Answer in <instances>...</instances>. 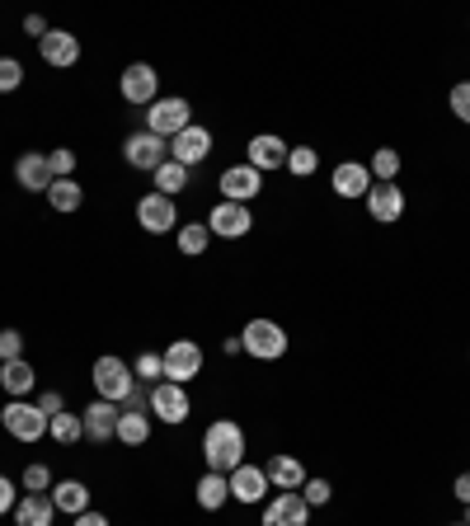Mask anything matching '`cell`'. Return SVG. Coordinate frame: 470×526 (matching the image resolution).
<instances>
[{
    "mask_svg": "<svg viewBox=\"0 0 470 526\" xmlns=\"http://www.w3.org/2000/svg\"><path fill=\"white\" fill-rule=\"evenodd\" d=\"M226 480H231V498H235V503H264V494L273 489L268 475H264V465H235Z\"/></svg>",
    "mask_w": 470,
    "mask_h": 526,
    "instance_id": "cell-16",
    "label": "cell"
},
{
    "mask_svg": "<svg viewBox=\"0 0 470 526\" xmlns=\"http://www.w3.org/2000/svg\"><path fill=\"white\" fill-rule=\"evenodd\" d=\"M94 390H99V400H109V404H123L132 390H137V376H132V362H123V357H99L94 362Z\"/></svg>",
    "mask_w": 470,
    "mask_h": 526,
    "instance_id": "cell-2",
    "label": "cell"
},
{
    "mask_svg": "<svg viewBox=\"0 0 470 526\" xmlns=\"http://www.w3.org/2000/svg\"><path fill=\"white\" fill-rule=\"evenodd\" d=\"M24 85V66L15 62V57H0V94H10Z\"/></svg>",
    "mask_w": 470,
    "mask_h": 526,
    "instance_id": "cell-37",
    "label": "cell"
},
{
    "mask_svg": "<svg viewBox=\"0 0 470 526\" xmlns=\"http://www.w3.org/2000/svg\"><path fill=\"white\" fill-rule=\"evenodd\" d=\"M240 348L259 362H278L287 353V329L278 320H250V325L240 329Z\"/></svg>",
    "mask_w": 470,
    "mask_h": 526,
    "instance_id": "cell-4",
    "label": "cell"
},
{
    "mask_svg": "<svg viewBox=\"0 0 470 526\" xmlns=\"http://www.w3.org/2000/svg\"><path fill=\"white\" fill-rule=\"evenodd\" d=\"M118 414H123V404H109V400H94L80 423H85V437H90L94 447L99 442H118Z\"/></svg>",
    "mask_w": 470,
    "mask_h": 526,
    "instance_id": "cell-12",
    "label": "cell"
},
{
    "mask_svg": "<svg viewBox=\"0 0 470 526\" xmlns=\"http://www.w3.org/2000/svg\"><path fill=\"white\" fill-rule=\"evenodd\" d=\"M24 33L43 43V38H47V19H43V15H29V19H24Z\"/></svg>",
    "mask_w": 470,
    "mask_h": 526,
    "instance_id": "cell-43",
    "label": "cell"
},
{
    "mask_svg": "<svg viewBox=\"0 0 470 526\" xmlns=\"http://www.w3.org/2000/svg\"><path fill=\"white\" fill-rule=\"evenodd\" d=\"M203 348L193 339H174L165 353H160V367H165V381H174V386H188L193 376L203 372Z\"/></svg>",
    "mask_w": 470,
    "mask_h": 526,
    "instance_id": "cell-7",
    "label": "cell"
},
{
    "mask_svg": "<svg viewBox=\"0 0 470 526\" xmlns=\"http://www.w3.org/2000/svg\"><path fill=\"white\" fill-rule=\"evenodd\" d=\"M118 442L123 447H146L151 442V414H118Z\"/></svg>",
    "mask_w": 470,
    "mask_h": 526,
    "instance_id": "cell-28",
    "label": "cell"
},
{
    "mask_svg": "<svg viewBox=\"0 0 470 526\" xmlns=\"http://www.w3.org/2000/svg\"><path fill=\"white\" fill-rule=\"evenodd\" d=\"M184 127H193V104H188L184 94H170V99H156L151 109H146V132H156V137L174 141Z\"/></svg>",
    "mask_w": 470,
    "mask_h": 526,
    "instance_id": "cell-3",
    "label": "cell"
},
{
    "mask_svg": "<svg viewBox=\"0 0 470 526\" xmlns=\"http://www.w3.org/2000/svg\"><path fill=\"white\" fill-rule=\"evenodd\" d=\"M0 386H5L10 400H24V395H33V386H38V372H33L24 357H19V362H0Z\"/></svg>",
    "mask_w": 470,
    "mask_h": 526,
    "instance_id": "cell-24",
    "label": "cell"
},
{
    "mask_svg": "<svg viewBox=\"0 0 470 526\" xmlns=\"http://www.w3.org/2000/svg\"><path fill=\"white\" fill-rule=\"evenodd\" d=\"M71 526H109V517H104V512H80V517H71Z\"/></svg>",
    "mask_w": 470,
    "mask_h": 526,
    "instance_id": "cell-44",
    "label": "cell"
},
{
    "mask_svg": "<svg viewBox=\"0 0 470 526\" xmlns=\"http://www.w3.org/2000/svg\"><path fill=\"white\" fill-rule=\"evenodd\" d=\"M0 423H5V433L15 437V442H38V437L47 433V423H52V418H47L38 404H29V400H10L5 409H0Z\"/></svg>",
    "mask_w": 470,
    "mask_h": 526,
    "instance_id": "cell-5",
    "label": "cell"
},
{
    "mask_svg": "<svg viewBox=\"0 0 470 526\" xmlns=\"http://www.w3.org/2000/svg\"><path fill=\"white\" fill-rule=\"evenodd\" d=\"M207 155H212V132H207L203 123L184 127V132H179V137L170 141V160H174V165H184V170L203 165Z\"/></svg>",
    "mask_w": 470,
    "mask_h": 526,
    "instance_id": "cell-11",
    "label": "cell"
},
{
    "mask_svg": "<svg viewBox=\"0 0 470 526\" xmlns=\"http://www.w3.org/2000/svg\"><path fill=\"white\" fill-rule=\"evenodd\" d=\"M259 188H264V174L250 170V165H231L221 174V198L226 202H245L250 207V198H259Z\"/></svg>",
    "mask_w": 470,
    "mask_h": 526,
    "instance_id": "cell-19",
    "label": "cell"
},
{
    "mask_svg": "<svg viewBox=\"0 0 470 526\" xmlns=\"http://www.w3.org/2000/svg\"><path fill=\"white\" fill-rule=\"evenodd\" d=\"M52 517H57V508L47 494H24L15 503V526H52Z\"/></svg>",
    "mask_w": 470,
    "mask_h": 526,
    "instance_id": "cell-25",
    "label": "cell"
},
{
    "mask_svg": "<svg viewBox=\"0 0 470 526\" xmlns=\"http://www.w3.org/2000/svg\"><path fill=\"white\" fill-rule=\"evenodd\" d=\"M15 503H19L15 484H10V475H0V517H5V512H15Z\"/></svg>",
    "mask_w": 470,
    "mask_h": 526,
    "instance_id": "cell-42",
    "label": "cell"
},
{
    "mask_svg": "<svg viewBox=\"0 0 470 526\" xmlns=\"http://www.w3.org/2000/svg\"><path fill=\"white\" fill-rule=\"evenodd\" d=\"M24 357V334L19 329H0V362H19Z\"/></svg>",
    "mask_w": 470,
    "mask_h": 526,
    "instance_id": "cell-36",
    "label": "cell"
},
{
    "mask_svg": "<svg viewBox=\"0 0 470 526\" xmlns=\"http://www.w3.org/2000/svg\"><path fill=\"white\" fill-rule=\"evenodd\" d=\"M47 165H52V179H71L76 174V151L57 146V151H47Z\"/></svg>",
    "mask_w": 470,
    "mask_h": 526,
    "instance_id": "cell-35",
    "label": "cell"
},
{
    "mask_svg": "<svg viewBox=\"0 0 470 526\" xmlns=\"http://www.w3.org/2000/svg\"><path fill=\"white\" fill-rule=\"evenodd\" d=\"M329 188H334L339 198H367V188H372V170L358 165V160H344V165L334 170V179H329Z\"/></svg>",
    "mask_w": 470,
    "mask_h": 526,
    "instance_id": "cell-22",
    "label": "cell"
},
{
    "mask_svg": "<svg viewBox=\"0 0 470 526\" xmlns=\"http://www.w3.org/2000/svg\"><path fill=\"white\" fill-rule=\"evenodd\" d=\"M245 151H250L245 165L259 170V174H268V170H287V151H292V146H287L282 137H273V132H259V137H250Z\"/></svg>",
    "mask_w": 470,
    "mask_h": 526,
    "instance_id": "cell-14",
    "label": "cell"
},
{
    "mask_svg": "<svg viewBox=\"0 0 470 526\" xmlns=\"http://www.w3.org/2000/svg\"><path fill=\"white\" fill-rule=\"evenodd\" d=\"M203 461H207V470H217V475H231L235 465H245V433H240V423H231V418L207 423Z\"/></svg>",
    "mask_w": 470,
    "mask_h": 526,
    "instance_id": "cell-1",
    "label": "cell"
},
{
    "mask_svg": "<svg viewBox=\"0 0 470 526\" xmlns=\"http://www.w3.org/2000/svg\"><path fill=\"white\" fill-rule=\"evenodd\" d=\"M47 202H52V212L71 217V212H80V202H85V188L76 179H57V184L47 188Z\"/></svg>",
    "mask_w": 470,
    "mask_h": 526,
    "instance_id": "cell-27",
    "label": "cell"
},
{
    "mask_svg": "<svg viewBox=\"0 0 470 526\" xmlns=\"http://www.w3.org/2000/svg\"><path fill=\"white\" fill-rule=\"evenodd\" d=\"M188 409H193V404H188V390L184 386H174V381H160V386H151V414L160 418V423H184L188 418Z\"/></svg>",
    "mask_w": 470,
    "mask_h": 526,
    "instance_id": "cell-13",
    "label": "cell"
},
{
    "mask_svg": "<svg viewBox=\"0 0 470 526\" xmlns=\"http://www.w3.org/2000/svg\"><path fill=\"white\" fill-rule=\"evenodd\" d=\"M226 503H231V480L217 475V470H207L203 480H198V508H203V512H221Z\"/></svg>",
    "mask_w": 470,
    "mask_h": 526,
    "instance_id": "cell-26",
    "label": "cell"
},
{
    "mask_svg": "<svg viewBox=\"0 0 470 526\" xmlns=\"http://www.w3.org/2000/svg\"><path fill=\"white\" fill-rule=\"evenodd\" d=\"M367 212H372V221L391 226V221L405 217V193L395 184H372L367 188Z\"/></svg>",
    "mask_w": 470,
    "mask_h": 526,
    "instance_id": "cell-20",
    "label": "cell"
},
{
    "mask_svg": "<svg viewBox=\"0 0 470 526\" xmlns=\"http://www.w3.org/2000/svg\"><path fill=\"white\" fill-rule=\"evenodd\" d=\"M118 90H123V104H137V109H151L160 99V76H156V66H146V62H132L123 71V80H118Z\"/></svg>",
    "mask_w": 470,
    "mask_h": 526,
    "instance_id": "cell-8",
    "label": "cell"
},
{
    "mask_svg": "<svg viewBox=\"0 0 470 526\" xmlns=\"http://www.w3.org/2000/svg\"><path fill=\"white\" fill-rule=\"evenodd\" d=\"M466 526H470V508H466Z\"/></svg>",
    "mask_w": 470,
    "mask_h": 526,
    "instance_id": "cell-46",
    "label": "cell"
},
{
    "mask_svg": "<svg viewBox=\"0 0 470 526\" xmlns=\"http://www.w3.org/2000/svg\"><path fill=\"white\" fill-rule=\"evenodd\" d=\"M47 498H52V508L66 512V517H80V512H90V489H85L80 480H57Z\"/></svg>",
    "mask_w": 470,
    "mask_h": 526,
    "instance_id": "cell-23",
    "label": "cell"
},
{
    "mask_svg": "<svg viewBox=\"0 0 470 526\" xmlns=\"http://www.w3.org/2000/svg\"><path fill=\"white\" fill-rule=\"evenodd\" d=\"M137 226L146 235H165L179 226V207H174V198H165V193H146V198L137 202Z\"/></svg>",
    "mask_w": 470,
    "mask_h": 526,
    "instance_id": "cell-10",
    "label": "cell"
},
{
    "mask_svg": "<svg viewBox=\"0 0 470 526\" xmlns=\"http://www.w3.org/2000/svg\"><path fill=\"white\" fill-rule=\"evenodd\" d=\"M447 104H452V113H456V118H461V123L470 127V80L452 85V99H447Z\"/></svg>",
    "mask_w": 470,
    "mask_h": 526,
    "instance_id": "cell-40",
    "label": "cell"
},
{
    "mask_svg": "<svg viewBox=\"0 0 470 526\" xmlns=\"http://www.w3.org/2000/svg\"><path fill=\"white\" fill-rule=\"evenodd\" d=\"M188 188V170L184 165H174V160H165L156 170V193H165V198H179Z\"/></svg>",
    "mask_w": 470,
    "mask_h": 526,
    "instance_id": "cell-32",
    "label": "cell"
},
{
    "mask_svg": "<svg viewBox=\"0 0 470 526\" xmlns=\"http://www.w3.org/2000/svg\"><path fill=\"white\" fill-rule=\"evenodd\" d=\"M452 494H456V498H461V503H466V508H470V470H466V475H456Z\"/></svg>",
    "mask_w": 470,
    "mask_h": 526,
    "instance_id": "cell-45",
    "label": "cell"
},
{
    "mask_svg": "<svg viewBox=\"0 0 470 526\" xmlns=\"http://www.w3.org/2000/svg\"><path fill=\"white\" fill-rule=\"evenodd\" d=\"M38 57H43L47 66H57V71H66V66L80 62V38L66 29H47V38L38 43Z\"/></svg>",
    "mask_w": 470,
    "mask_h": 526,
    "instance_id": "cell-17",
    "label": "cell"
},
{
    "mask_svg": "<svg viewBox=\"0 0 470 526\" xmlns=\"http://www.w3.org/2000/svg\"><path fill=\"white\" fill-rule=\"evenodd\" d=\"M38 409H43L47 418L66 414V400H62V390H43V395H38Z\"/></svg>",
    "mask_w": 470,
    "mask_h": 526,
    "instance_id": "cell-41",
    "label": "cell"
},
{
    "mask_svg": "<svg viewBox=\"0 0 470 526\" xmlns=\"http://www.w3.org/2000/svg\"><path fill=\"white\" fill-rule=\"evenodd\" d=\"M123 160L132 165V170H146V174H156L165 160H170V141L156 137V132H132V137L123 141Z\"/></svg>",
    "mask_w": 470,
    "mask_h": 526,
    "instance_id": "cell-6",
    "label": "cell"
},
{
    "mask_svg": "<svg viewBox=\"0 0 470 526\" xmlns=\"http://www.w3.org/2000/svg\"><path fill=\"white\" fill-rule=\"evenodd\" d=\"M132 376H137L141 386H160V376H165V367H160V353H137V362H132Z\"/></svg>",
    "mask_w": 470,
    "mask_h": 526,
    "instance_id": "cell-34",
    "label": "cell"
},
{
    "mask_svg": "<svg viewBox=\"0 0 470 526\" xmlns=\"http://www.w3.org/2000/svg\"><path fill=\"white\" fill-rule=\"evenodd\" d=\"M452 526H466V522H452Z\"/></svg>",
    "mask_w": 470,
    "mask_h": 526,
    "instance_id": "cell-47",
    "label": "cell"
},
{
    "mask_svg": "<svg viewBox=\"0 0 470 526\" xmlns=\"http://www.w3.org/2000/svg\"><path fill=\"white\" fill-rule=\"evenodd\" d=\"M24 489H29V494H47V489H52V470H47V465H29V470H24Z\"/></svg>",
    "mask_w": 470,
    "mask_h": 526,
    "instance_id": "cell-39",
    "label": "cell"
},
{
    "mask_svg": "<svg viewBox=\"0 0 470 526\" xmlns=\"http://www.w3.org/2000/svg\"><path fill=\"white\" fill-rule=\"evenodd\" d=\"M207 245H212V231H207V221H188V226H179V249H184L188 259H198Z\"/></svg>",
    "mask_w": 470,
    "mask_h": 526,
    "instance_id": "cell-30",
    "label": "cell"
},
{
    "mask_svg": "<svg viewBox=\"0 0 470 526\" xmlns=\"http://www.w3.org/2000/svg\"><path fill=\"white\" fill-rule=\"evenodd\" d=\"M15 184L24 188V193H47V188L57 184L43 151H24V155H19V160H15Z\"/></svg>",
    "mask_w": 470,
    "mask_h": 526,
    "instance_id": "cell-15",
    "label": "cell"
},
{
    "mask_svg": "<svg viewBox=\"0 0 470 526\" xmlns=\"http://www.w3.org/2000/svg\"><path fill=\"white\" fill-rule=\"evenodd\" d=\"M47 433H52V442H62V447H76L80 437H85V423H80V414H57L47 423Z\"/></svg>",
    "mask_w": 470,
    "mask_h": 526,
    "instance_id": "cell-31",
    "label": "cell"
},
{
    "mask_svg": "<svg viewBox=\"0 0 470 526\" xmlns=\"http://www.w3.org/2000/svg\"><path fill=\"white\" fill-rule=\"evenodd\" d=\"M259 526H311V508H306L301 494H273Z\"/></svg>",
    "mask_w": 470,
    "mask_h": 526,
    "instance_id": "cell-18",
    "label": "cell"
},
{
    "mask_svg": "<svg viewBox=\"0 0 470 526\" xmlns=\"http://www.w3.org/2000/svg\"><path fill=\"white\" fill-rule=\"evenodd\" d=\"M264 475H268L273 489H282V494H297L301 484L311 480V475H306V465H301L297 456H273V461L264 465Z\"/></svg>",
    "mask_w": 470,
    "mask_h": 526,
    "instance_id": "cell-21",
    "label": "cell"
},
{
    "mask_svg": "<svg viewBox=\"0 0 470 526\" xmlns=\"http://www.w3.org/2000/svg\"><path fill=\"white\" fill-rule=\"evenodd\" d=\"M297 494L306 498V508H320V503H329V494H334V484H329V480H306V484L297 489Z\"/></svg>",
    "mask_w": 470,
    "mask_h": 526,
    "instance_id": "cell-38",
    "label": "cell"
},
{
    "mask_svg": "<svg viewBox=\"0 0 470 526\" xmlns=\"http://www.w3.org/2000/svg\"><path fill=\"white\" fill-rule=\"evenodd\" d=\"M207 231L221 235V240H240V235H250L254 231L250 207H245V202H226V198H221L217 207L207 212Z\"/></svg>",
    "mask_w": 470,
    "mask_h": 526,
    "instance_id": "cell-9",
    "label": "cell"
},
{
    "mask_svg": "<svg viewBox=\"0 0 470 526\" xmlns=\"http://www.w3.org/2000/svg\"><path fill=\"white\" fill-rule=\"evenodd\" d=\"M367 170H372V184H395V174H400V151H395V146H381V151H372Z\"/></svg>",
    "mask_w": 470,
    "mask_h": 526,
    "instance_id": "cell-29",
    "label": "cell"
},
{
    "mask_svg": "<svg viewBox=\"0 0 470 526\" xmlns=\"http://www.w3.org/2000/svg\"><path fill=\"white\" fill-rule=\"evenodd\" d=\"M287 170L297 174V179H311V174L320 170V155H315L311 146H292V151H287Z\"/></svg>",
    "mask_w": 470,
    "mask_h": 526,
    "instance_id": "cell-33",
    "label": "cell"
}]
</instances>
